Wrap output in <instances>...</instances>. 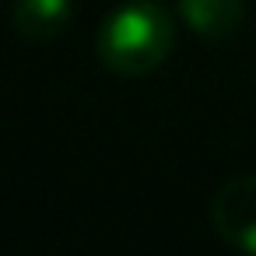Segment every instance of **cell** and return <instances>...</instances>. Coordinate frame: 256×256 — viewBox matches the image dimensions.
Instances as JSON below:
<instances>
[{
  "instance_id": "1",
  "label": "cell",
  "mask_w": 256,
  "mask_h": 256,
  "mask_svg": "<svg viewBox=\"0 0 256 256\" xmlns=\"http://www.w3.org/2000/svg\"><path fill=\"white\" fill-rule=\"evenodd\" d=\"M176 46V25L154 0H130L98 28V60L120 78H144L158 70Z\"/></svg>"
},
{
  "instance_id": "2",
  "label": "cell",
  "mask_w": 256,
  "mask_h": 256,
  "mask_svg": "<svg viewBox=\"0 0 256 256\" xmlns=\"http://www.w3.org/2000/svg\"><path fill=\"white\" fill-rule=\"evenodd\" d=\"M210 224L232 249L256 256V172L232 176L218 186L210 200Z\"/></svg>"
},
{
  "instance_id": "4",
  "label": "cell",
  "mask_w": 256,
  "mask_h": 256,
  "mask_svg": "<svg viewBox=\"0 0 256 256\" xmlns=\"http://www.w3.org/2000/svg\"><path fill=\"white\" fill-rule=\"evenodd\" d=\"M70 22V0H18L14 4V28L32 42L56 39Z\"/></svg>"
},
{
  "instance_id": "3",
  "label": "cell",
  "mask_w": 256,
  "mask_h": 256,
  "mask_svg": "<svg viewBox=\"0 0 256 256\" xmlns=\"http://www.w3.org/2000/svg\"><path fill=\"white\" fill-rule=\"evenodd\" d=\"M179 14L200 39L221 42L242 28L246 4L242 0H179Z\"/></svg>"
}]
</instances>
